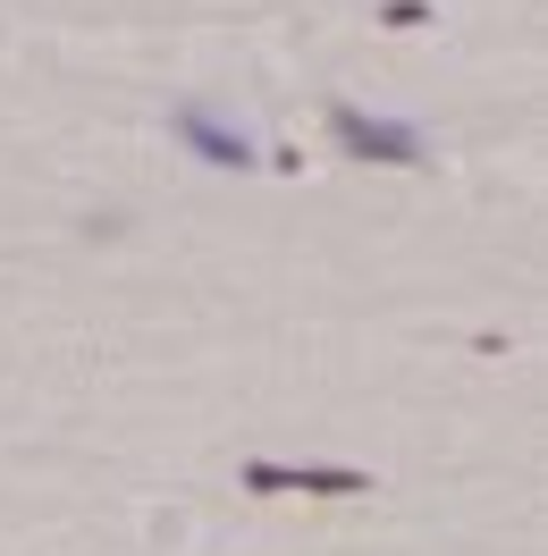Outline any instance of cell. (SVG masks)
Wrapping results in <instances>:
<instances>
[{"instance_id": "cell-2", "label": "cell", "mask_w": 548, "mask_h": 556, "mask_svg": "<svg viewBox=\"0 0 548 556\" xmlns=\"http://www.w3.org/2000/svg\"><path fill=\"white\" fill-rule=\"evenodd\" d=\"M329 136H338L354 161H397V169L422 161V136H413V127H379V118H363V110H329Z\"/></svg>"}, {"instance_id": "cell-3", "label": "cell", "mask_w": 548, "mask_h": 556, "mask_svg": "<svg viewBox=\"0 0 548 556\" xmlns=\"http://www.w3.org/2000/svg\"><path fill=\"white\" fill-rule=\"evenodd\" d=\"M186 136H195V143H203V152H211V161H228V169H245V143H237V136H220V127H211V118H203V110H186Z\"/></svg>"}, {"instance_id": "cell-1", "label": "cell", "mask_w": 548, "mask_h": 556, "mask_svg": "<svg viewBox=\"0 0 548 556\" xmlns=\"http://www.w3.org/2000/svg\"><path fill=\"white\" fill-rule=\"evenodd\" d=\"M245 489L253 497H363L372 472H354V464H245Z\"/></svg>"}]
</instances>
